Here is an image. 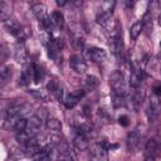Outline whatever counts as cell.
<instances>
[{
  "label": "cell",
  "instance_id": "18",
  "mask_svg": "<svg viewBox=\"0 0 161 161\" xmlns=\"http://www.w3.org/2000/svg\"><path fill=\"white\" fill-rule=\"evenodd\" d=\"M45 126L48 130L53 132H59L62 130V122L57 117H48L45 121Z\"/></svg>",
  "mask_w": 161,
  "mask_h": 161
},
{
  "label": "cell",
  "instance_id": "15",
  "mask_svg": "<svg viewBox=\"0 0 161 161\" xmlns=\"http://www.w3.org/2000/svg\"><path fill=\"white\" fill-rule=\"evenodd\" d=\"M111 15H112V14H108V13H106V11H103V10H99V11L97 13V15H96V20H97V23H98L101 26H103V28H109V24H111Z\"/></svg>",
  "mask_w": 161,
  "mask_h": 161
},
{
  "label": "cell",
  "instance_id": "30",
  "mask_svg": "<svg viewBox=\"0 0 161 161\" xmlns=\"http://www.w3.org/2000/svg\"><path fill=\"white\" fill-rule=\"evenodd\" d=\"M114 5H116L114 1H106V3L102 4V10L106 11V13H108V14H112L113 13V9H114Z\"/></svg>",
  "mask_w": 161,
  "mask_h": 161
},
{
  "label": "cell",
  "instance_id": "11",
  "mask_svg": "<svg viewBox=\"0 0 161 161\" xmlns=\"http://www.w3.org/2000/svg\"><path fill=\"white\" fill-rule=\"evenodd\" d=\"M47 88H48V91L53 94V97L57 99V101H64L63 99V86L57 80V79H52L48 84H47Z\"/></svg>",
  "mask_w": 161,
  "mask_h": 161
},
{
  "label": "cell",
  "instance_id": "1",
  "mask_svg": "<svg viewBox=\"0 0 161 161\" xmlns=\"http://www.w3.org/2000/svg\"><path fill=\"white\" fill-rule=\"evenodd\" d=\"M109 86L113 92V94L117 96H125L126 93V82L125 77L121 73V70H113L109 74Z\"/></svg>",
  "mask_w": 161,
  "mask_h": 161
},
{
  "label": "cell",
  "instance_id": "7",
  "mask_svg": "<svg viewBox=\"0 0 161 161\" xmlns=\"http://www.w3.org/2000/svg\"><path fill=\"white\" fill-rule=\"evenodd\" d=\"M69 65L70 68L78 73V74H83L86 70H87V64H86V60L79 55V54H73L70 58H69Z\"/></svg>",
  "mask_w": 161,
  "mask_h": 161
},
{
  "label": "cell",
  "instance_id": "12",
  "mask_svg": "<svg viewBox=\"0 0 161 161\" xmlns=\"http://www.w3.org/2000/svg\"><path fill=\"white\" fill-rule=\"evenodd\" d=\"M40 127H42V118H39L38 116H33L28 119V126H26L25 132L29 133L34 138L35 135L40 131Z\"/></svg>",
  "mask_w": 161,
  "mask_h": 161
},
{
  "label": "cell",
  "instance_id": "26",
  "mask_svg": "<svg viewBox=\"0 0 161 161\" xmlns=\"http://www.w3.org/2000/svg\"><path fill=\"white\" fill-rule=\"evenodd\" d=\"M10 75H11V68L9 65H3L0 69V78H1L3 84L10 78Z\"/></svg>",
  "mask_w": 161,
  "mask_h": 161
},
{
  "label": "cell",
  "instance_id": "13",
  "mask_svg": "<svg viewBox=\"0 0 161 161\" xmlns=\"http://www.w3.org/2000/svg\"><path fill=\"white\" fill-rule=\"evenodd\" d=\"M88 57H89L91 60L94 62V63H102V62L106 60L107 53H106V50L102 49V48L92 47V48L89 49V52H88Z\"/></svg>",
  "mask_w": 161,
  "mask_h": 161
},
{
  "label": "cell",
  "instance_id": "21",
  "mask_svg": "<svg viewBox=\"0 0 161 161\" xmlns=\"http://www.w3.org/2000/svg\"><path fill=\"white\" fill-rule=\"evenodd\" d=\"M50 21H52V24L54 26L62 28L63 24H64V16H63V14L60 11H53L50 14Z\"/></svg>",
  "mask_w": 161,
  "mask_h": 161
},
{
  "label": "cell",
  "instance_id": "23",
  "mask_svg": "<svg viewBox=\"0 0 161 161\" xmlns=\"http://www.w3.org/2000/svg\"><path fill=\"white\" fill-rule=\"evenodd\" d=\"M131 101H132L135 109H138V107L142 104V101H143V94L140 92V89L133 91V93L131 94Z\"/></svg>",
  "mask_w": 161,
  "mask_h": 161
},
{
  "label": "cell",
  "instance_id": "8",
  "mask_svg": "<svg viewBox=\"0 0 161 161\" xmlns=\"http://www.w3.org/2000/svg\"><path fill=\"white\" fill-rule=\"evenodd\" d=\"M160 112H161V101H160V97L153 96L150 99L148 109H147V114H148L150 121H155L158 117Z\"/></svg>",
  "mask_w": 161,
  "mask_h": 161
},
{
  "label": "cell",
  "instance_id": "5",
  "mask_svg": "<svg viewBox=\"0 0 161 161\" xmlns=\"http://www.w3.org/2000/svg\"><path fill=\"white\" fill-rule=\"evenodd\" d=\"M142 140H143V133L138 128L130 132L128 136H127V148H128V151L130 152L138 151L140 147H141V141Z\"/></svg>",
  "mask_w": 161,
  "mask_h": 161
},
{
  "label": "cell",
  "instance_id": "6",
  "mask_svg": "<svg viewBox=\"0 0 161 161\" xmlns=\"http://www.w3.org/2000/svg\"><path fill=\"white\" fill-rule=\"evenodd\" d=\"M84 94H86V91H84V89H74L73 92H70L69 94L65 96L63 103H64V106H65L67 108H69V109H70V108H74V107L79 103V101L84 97Z\"/></svg>",
  "mask_w": 161,
  "mask_h": 161
},
{
  "label": "cell",
  "instance_id": "29",
  "mask_svg": "<svg viewBox=\"0 0 161 161\" xmlns=\"http://www.w3.org/2000/svg\"><path fill=\"white\" fill-rule=\"evenodd\" d=\"M48 47L53 48V49L57 50V52H60V50L63 49V47H64V43H63V40H62L60 38H54V39L52 40V43H50Z\"/></svg>",
  "mask_w": 161,
  "mask_h": 161
},
{
  "label": "cell",
  "instance_id": "4",
  "mask_svg": "<svg viewBox=\"0 0 161 161\" xmlns=\"http://www.w3.org/2000/svg\"><path fill=\"white\" fill-rule=\"evenodd\" d=\"M160 150V143L156 138H150L145 143L143 148V161H155Z\"/></svg>",
  "mask_w": 161,
  "mask_h": 161
},
{
  "label": "cell",
  "instance_id": "31",
  "mask_svg": "<svg viewBox=\"0 0 161 161\" xmlns=\"http://www.w3.org/2000/svg\"><path fill=\"white\" fill-rule=\"evenodd\" d=\"M118 123L121 125V126H123V127H127L128 125H130V119H128V117L127 116H119L118 117Z\"/></svg>",
  "mask_w": 161,
  "mask_h": 161
},
{
  "label": "cell",
  "instance_id": "32",
  "mask_svg": "<svg viewBox=\"0 0 161 161\" xmlns=\"http://www.w3.org/2000/svg\"><path fill=\"white\" fill-rule=\"evenodd\" d=\"M153 96L161 97V82H158L153 86Z\"/></svg>",
  "mask_w": 161,
  "mask_h": 161
},
{
  "label": "cell",
  "instance_id": "19",
  "mask_svg": "<svg viewBox=\"0 0 161 161\" xmlns=\"http://www.w3.org/2000/svg\"><path fill=\"white\" fill-rule=\"evenodd\" d=\"M10 15H11V8L6 1H1L0 4V19L6 23L8 20H10Z\"/></svg>",
  "mask_w": 161,
  "mask_h": 161
},
{
  "label": "cell",
  "instance_id": "28",
  "mask_svg": "<svg viewBox=\"0 0 161 161\" xmlns=\"http://www.w3.org/2000/svg\"><path fill=\"white\" fill-rule=\"evenodd\" d=\"M112 103H113V107H114V108L123 107V106L126 104L125 96H117V94H113V97H112Z\"/></svg>",
  "mask_w": 161,
  "mask_h": 161
},
{
  "label": "cell",
  "instance_id": "34",
  "mask_svg": "<svg viewBox=\"0 0 161 161\" xmlns=\"http://www.w3.org/2000/svg\"><path fill=\"white\" fill-rule=\"evenodd\" d=\"M160 47H161V42H160Z\"/></svg>",
  "mask_w": 161,
  "mask_h": 161
},
{
  "label": "cell",
  "instance_id": "2",
  "mask_svg": "<svg viewBox=\"0 0 161 161\" xmlns=\"http://www.w3.org/2000/svg\"><path fill=\"white\" fill-rule=\"evenodd\" d=\"M91 161H108V150L101 142H94L89 147Z\"/></svg>",
  "mask_w": 161,
  "mask_h": 161
},
{
  "label": "cell",
  "instance_id": "14",
  "mask_svg": "<svg viewBox=\"0 0 161 161\" xmlns=\"http://www.w3.org/2000/svg\"><path fill=\"white\" fill-rule=\"evenodd\" d=\"M14 58L18 63L26 64V62H28V50H26V47L24 45V43H18L16 44L15 52H14Z\"/></svg>",
  "mask_w": 161,
  "mask_h": 161
},
{
  "label": "cell",
  "instance_id": "16",
  "mask_svg": "<svg viewBox=\"0 0 161 161\" xmlns=\"http://www.w3.org/2000/svg\"><path fill=\"white\" fill-rule=\"evenodd\" d=\"M142 82H143V75H142V72H132L130 74V86L133 88V89H140V87L142 86Z\"/></svg>",
  "mask_w": 161,
  "mask_h": 161
},
{
  "label": "cell",
  "instance_id": "9",
  "mask_svg": "<svg viewBox=\"0 0 161 161\" xmlns=\"http://www.w3.org/2000/svg\"><path fill=\"white\" fill-rule=\"evenodd\" d=\"M72 142H73L74 148L78 151H86L88 148V140L82 132L78 131V128H75L73 132V141Z\"/></svg>",
  "mask_w": 161,
  "mask_h": 161
},
{
  "label": "cell",
  "instance_id": "10",
  "mask_svg": "<svg viewBox=\"0 0 161 161\" xmlns=\"http://www.w3.org/2000/svg\"><path fill=\"white\" fill-rule=\"evenodd\" d=\"M20 80L24 86H28L31 82H34V64H30V63L24 64V67L21 69Z\"/></svg>",
  "mask_w": 161,
  "mask_h": 161
},
{
  "label": "cell",
  "instance_id": "3",
  "mask_svg": "<svg viewBox=\"0 0 161 161\" xmlns=\"http://www.w3.org/2000/svg\"><path fill=\"white\" fill-rule=\"evenodd\" d=\"M109 47L114 54H118L122 50L123 42H122V30L118 23H116V28H112L111 36H109Z\"/></svg>",
  "mask_w": 161,
  "mask_h": 161
},
{
  "label": "cell",
  "instance_id": "33",
  "mask_svg": "<svg viewBox=\"0 0 161 161\" xmlns=\"http://www.w3.org/2000/svg\"><path fill=\"white\" fill-rule=\"evenodd\" d=\"M65 4H67V1H60V0L57 1V5H58V6H63V5H65Z\"/></svg>",
  "mask_w": 161,
  "mask_h": 161
},
{
  "label": "cell",
  "instance_id": "17",
  "mask_svg": "<svg viewBox=\"0 0 161 161\" xmlns=\"http://www.w3.org/2000/svg\"><path fill=\"white\" fill-rule=\"evenodd\" d=\"M83 84H84L86 89H88V91H93V89H96V88L98 87V84H99V79H98L96 75L88 74V75H86V78H84V80H83Z\"/></svg>",
  "mask_w": 161,
  "mask_h": 161
},
{
  "label": "cell",
  "instance_id": "20",
  "mask_svg": "<svg viewBox=\"0 0 161 161\" xmlns=\"http://www.w3.org/2000/svg\"><path fill=\"white\" fill-rule=\"evenodd\" d=\"M28 92H29V94H31L38 101H42V102H48L49 101V94H48L47 91H43V89H29Z\"/></svg>",
  "mask_w": 161,
  "mask_h": 161
},
{
  "label": "cell",
  "instance_id": "27",
  "mask_svg": "<svg viewBox=\"0 0 161 161\" xmlns=\"http://www.w3.org/2000/svg\"><path fill=\"white\" fill-rule=\"evenodd\" d=\"M43 78H44V70H43V68H40L39 65L34 64V83L38 84Z\"/></svg>",
  "mask_w": 161,
  "mask_h": 161
},
{
  "label": "cell",
  "instance_id": "22",
  "mask_svg": "<svg viewBox=\"0 0 161 161\" xmlns=\"http://www.w3.org/2000/svg\"><path fill=\"white\" fill-rule=\"evenodd\" d=\"M142 30H143V29H142L141 21L133 23V24L131 25V28H130V38H131L132 40H136V39L140 36V34H141Z\"/></svg>",
  "mask_w": 161,
  "mask_h": 161
},
{
  "label": "cell",
  "instance_id": "24",
  "mask_svg": "<svg viewBox=\"0 0 161 161\" xmlns=\"http://www.w3.org/2000/svg\"><path fill=\"white\" fill-rule=\"evenodd\" d=\"M26 126H28V119L25 117H20V118H18L13 123V128H14V131H16V133L25 131L26 130Z\"/></svg>",
  "mask_w": 161,
  "mask_h": 161
},
{
  "label": "cell",
  "instance_id": "25",
  "mask_svg": "<svg viewBox=\"0 0 161 161\" xmlns=\"http://www.w3.org/2000/svg\"><path fill=\"white\" fill-rule=\"evenodd\" d=\"M141 24H142V29H143V30H146L147 33L152 31V16H151L150 11H147V13L143 15Z\"/></svg>",
  "mask_w": 161,
  "mask_h": 161
}]
</instances>
